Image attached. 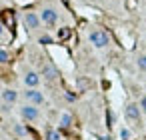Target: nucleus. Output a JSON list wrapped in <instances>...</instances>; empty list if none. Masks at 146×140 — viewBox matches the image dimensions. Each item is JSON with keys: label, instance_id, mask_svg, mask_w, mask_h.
Wrapping results in <instances>:
<instances>
[{"label": "nucleus", "instance_id": "f257e3e1", "mask_svg": "<svg viewBox=\"0 0 146 140\" xmlns=\"http://www.w3.org/2000/svg\"><path fill=\"white\" fill-rule=\"evenodd\" d=\"M88 40H90V44L96 46V48H106V46L110 44V36H108L104 30H100V28L92 30L90 36H88Z\"/></svg>", "mask_w": 146, "mask_h": 140}, {"label": "nucleus", "instance_id": "f03ea898", "mask_svg": "<svg viewBox=\"0 0 146 140\" xmlns=\"http://www.w3.org/2000/svg\"><path fill=\"white\" fill-rule=\"evenodd\" d=\"M20 116H22V120H26V122H34V120L40 118V110L36 108V104L26 102L24 106H20Z\"/></svg>", "mask_w": 146, "mask_h": 140}, {"label": "nucleus", "instance_id": "7ed1b4c3", "mask_svg": "<svg viewBox=\"0 0 146 140\" xmlns=\"http://www.w3.org/2000/svg\"><path fill=\"white\" fill-rule=\"evenodd\" d=\"M40 20H42L46 26H54V24L58 22V12H56L54 8L46 6V8L40 10Z\"/></svg>", "mask_w": 146, "mask_h": 140}, {"label": "nucleus", "instance_id": "20e7f679", "mask_svg": "<svg viewBox=\"0 0 146 140\" xmlns=\"http://www.w3.org/2000/svg\"><path fill=\"white\" fill-rule=\"evenodd\" d=\"M140 114H142L140 104H134V102L126 104V108H124V116H126V120H130V122H140Z\"/></svg>", "mask_w": 146, "mask_h": 140}, {"label": "nucleus", "instance_id": "39448f33", "mask_svg": "<svg viewBox=\"0 0 146 140\" xmlns=\"http://www.w3.org/2000/svg\"><path fill=\"white\" fill-rule=\"evenodd\" d=\"M22 22H24V26H26L28 30H36L42 20H40V14H36V12H24Z\"/></svg>", "mask_w": 146, "mask_h": 140}, {"label": "nucleus", "instance_id": "423d86ee", "mask_svg": "<svg viewBox=\"0 0 146 140\" xmlns=\"http://www.w3.org/2000/svg\"><path fill=\"white\" fill-rule=\"evenodd\" d=\"M24 98H26V102H30V104H42L44 102V94L38 90V88H26V92H24Z\"/></svg>", "mask_w": 146, "mask_h": 140}, {"label": "nucleus", "instance_id": "0eeeda50", "mask_svg": "<svg viewBox=\"0 0 146 140\" xmlns=\"http://www.w3.org/2000/svg\"><path fill=\"white\" fill-rule=\"evenodd\" d=\"M24 84H26V88H38V84H40V74L34 72V70H28V72L24 74Z\"/></svg>", "mask_w": 146, "mask_h": 140}, {"label": "nucleus", "instance_id": "6e6552de", "mask_svg": "<svg viewBox=\"0 0 146 140\" xmlns=\"http://www.w3.org/2000/svg\"><path fill=\"white\" fill-rule=\"evenodd\" d=\"M0 94H2V100H4V102H8V104H14V102L18 100V92H16V90H12V88H4Z\"/></svg>", "mask_w": 146, "mask_h": 140}, {"label": "nucleus", "instance_id": "1a4fd4ad", "mask_svg": "<svg viewBox=\"0 0 146 140\" xmlns=\"http://www.w3.org/2000/svg\"><path fill=\"white\" fill-rule=\"evenodd\" d=\"M42 76L48 78V80H54V78L58 76V72H56V68H54L52 64H44V66H42Z\"/></svg>", "mask_w": 146, "mask_h": 140}, {"label": "nucleus", "instance_id": "9d476101", "mask_svg": "<svg viewBox=\"0 0 146 140\" xmlns=\"http://www.w3.org/2000/svg\"><path fill=\"white\" fill-rule=\"evenodd\" d=\"M72 124V116L68 114V112H64L62 116H60V128H68Z\"/></svg>", "mask_w": 146, "mask_h": 140}, {"label": "nucleus", "instance_id": "9b49d317", "mask_svg": "<svg viewBox=\"0 0 146 140\" xmlns=\"http://www.w3.org/2000/svg\"><path fill=\"white\" fill-rule=\"evenodd\" d=\"M14 134H18V136H26V134H28V130H26V126H24V124L16 122V124H14Z\"/></svg>", "mask_w": 146, "mask_h": 140}, {"label": "nucleus", "instance_id": "f8f14e48", "mask_svg": "<svg viewBox=\"0 0 146 140\" xmlns=\"http://www.w3.org/2000/svg\"><path fill=\"white\" fill-rule=\"evenodd\" d=\"M46 140H60V132L58 130H46Z\"/></svg>", "mask_w": 146, "mask_h": 140}, {"label": "nucleus", "instance_id": "ddd939ff", "mask_svg": "<svg viewBox=\"0 0 146 140\" xmlns=\"http://www.w3.org/2000/svg\"><path fill=\"white\" fill-rule=\"evenodd\" d=\"M136 64H138V68H140V70H144V72H146V54H142V56H138V60H136Z\"/></svg>", "mask_w": 146, "mask_h": 140}, {"label": "nucleus", "instance_id": "4468645a", "mask_svg": "<svg viewBox=\"0 0 146 140\" xmlns=\"http://www.w3.org/2000/svg\"><path fill=\"white\" fill-rule=\"evenodd\" d=\"M130 136H132V132L128 128H120V140H130Z\"/></svg>", "mask_w": 146, "mask_h": 140}, {"label": "nucleus", "instance_id": "2eb2a0df", "mask_svg": "<svg viewBox=\"0 0 146 140\" xmlns=\"http://www.w3.org/2000/svg\"><path fill=\"white\" fill-rule=\"evenodd\" d=\"M68 34H70V30H68V28H60V30H58V38H60V40L68 38Z\"/></svg>", "mask_w": 146, "mask_h": 140}, {"label": "nucleus", "instance_id": "dca6fc26", "mask_svg": "<svg viewBox=\"0 0 146 140\" xmlns=\"http://www.w3.org/2000/svg\"><path fill=\"white\" fill-rule=\"evenodd\" d=\"M8 60H10V54H8L6 50H0V62L4 64V62H8Z\"/></svg>", "mask_w": 146, "mask_h": 140}, {"label": "nucleus", "instance_id": "f3484780", "mask_svg": "<svg viewBox=\"0 0 146 140\" xmlns=\"http://www.w3.org/2000/svg\"><path fill=\"white\" fill-rule=\"evenodd\" d=\"M140 108H142V112L146 114V94H144V96L140 98Z\"/></svg>", "mask_w": 146, "mask_h": 140}, {"label": "nucleus", "instance_id": "a211bd4d", "mask_svg": "<svg viewBox=\"0 0 146 140\" xmlns=\"http://www.w3.org/2000/svg\"><path fill=\"white\" fill-rule=\"evenodd\" d=\"M50 42H52L50 36H40V44H50Z\"/></svg>", "mask_w": 146, "mask_h": 140}, {"label": "nucleus", "instance_id": "6ab92c4d", "mask_svg": "<svg viewBox=\"0 0 146 140\" xmlns=\"http://www.w3.org/2000/svg\"><path fill=\"white\" fill-rule=\"evenodd\" d=\"M2 34H4V26H2V22H0V38H2Z\"/></svg>", "mask_w": 146, "mask_h": 140}, {"label": "nucleus", "instance_id": "aec40b11", "mask_svg": "<svg viewBox=\"0 0 146 140\" xmlns=\"http://www.w3.org/2000/svg\"><path fill=\"white\" fill-rule=\"evenodd\" d=\"M144 140H146V138H144Z\"/></svg>", "mask_w": 146, "mask_h": 140}]
</instances>
